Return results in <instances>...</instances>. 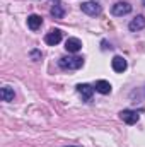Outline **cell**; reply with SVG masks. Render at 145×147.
Instances as JSON below:
<instances>
[{
	"label": "cell",
	"instance_id": "obj_1",
	"mask_svg": "<svg viewBox=\"0 0 145 147\" xmlns=\"http://www.w3.org/2000/svg\"><path fill=\"white\" fill-rule=\"evenodd\" d=\"M58 65L63 70H77L84 65V60L80 57H63V58H60Z\"/></svg>",
	"mask_w": 145,
	"mask_h": 147
},
{
	"label": "cell",
	"instance_id": "obj_2",
	"mask_svg": "<svg viewBox=\"0 0 145 147\" xmlns=\"http://www.w3.org/2000/svg\"><path fill=\"white\" fill-rule=\"evenodd\" d=\"M80 9H82V12H85L87 16H99V14H101V5L96 3V2H91V0L84 2V3L80 5Z\"/></svg>",
	"mask_w": 145,
	"mask_h": 147
},
{
	"label": "cell",
	"instance_id": "obj_3",
	"mask_svg": "<svg viewBox=\"0 0 145 147\" xmlns=\"http://www.w3.org/2000/svg\"><path fill=\"white\" fill-rule=\"evenodd\" d=\"M111 12H113V16H118V17L119 16H126V14L132 12V5L128 2H118V3L113 5Z\"/></svg>",
	"mask_w": 145,
	"mask_h": 147
},
{
	"label": "cell",
	"instance_id": "obj_4",
	"mask_svg": "<svg viewBox=\"0 0 145 147\" xmlns=\"http://www.w3.org/2000/svg\"><path fill=\"white\" fill-rule=\"evenodd\" d=\"M119 116H121V120L125 121V123H128V125H135L137 121H138V113L137 111H132V110H123L119 113Z\"/></svg>",
	"mask_w": 145,
	"mask_h": 147
},
{
	"label": "cell",
	"instance_id": "obj_5",
	"mask_svg": "<svg viewBox=\"0 0 145 147\" xmlns=\"http://www.w3.org/2000/svg\"><path fill=\"white\" fill-rule=\"evenodd\" d=\"M44 41H46V45H50V46L58 45V43L62 41V31H60V29H51V31L44 36Z\"/></svg>",
	"mask_w": 145,
	"mask_h": 147
},
{
	"label": "cell",
	"instance_id": "obj_6",
	"mask_svg": "<svg viewBox=\"0 0 145 147\" xmlns=\"http://www.w3.org/2000/svg\"><path fill=\"white\" fill-rule=\"evenodd\" d=\"M111 65H113V70H114V72H125V70H126V67H128L126 60H125L123 57H119V55L113 58Z\"/></svg>",
	"mask_w": 145,
	"mask_h": 147
},
{
	"label": "cell",
	"instance_id": "obj_7",
	"mask_svg": "<svg viewBox=\"0 0 145 147\" xmlns=\"http://www.w3.org/2000/svg\"><path fill=\"white\" fill-rule=\"evenodd\" d=\"M65 48H67L68 53H77V51L82 48V43H80V39H77V38H68V39L65 41Z\"/></svg>",
	"mask_w": 145,
	"mask_h": 147
},
{
	"label": "cell",
	"instance_id": "obj_8",
	"mask_svg": "<svg viewBox=\"0 0 145 147\" xmlns=\"http://www.w3.org/2000/svg\"><path fill=\"white\" fill-rule=\"evenodd\" d=\"M77 91H79V94L85 99V101H89L91 98H92V92H94V87H91L89 84H79L77 86Z\"/></svg>",
	"mask_w": 145,
	"mask_h": 147
},
{
	"label": "cell",
	"instance_id": "obj_9",
	"mask_svg": "<svg viewBox=\"0 0 145 147\" xmlns=\"http://www.w3.org/2000/svg\"><path fill=\"white\" fill-rule=\"evenodd\" d=\"M128 28H130V31H140V29H144L145 28V17L144 16H137V17L128 24Z\"/></svg>",
	"mask_w": 145,
	"mask_h": 147
},
{
	"label": "cell",
	"instance_id": "obj_10",
	"mask_svg": "<svg viewBox=\"0 0 145 147\" xmlns=\"http://www.w3.org/2000/svg\"><path fill=\"white\" fill-rule=\"evenodd\" d=\"M43 24V19L38 16V14H31L29 17H28V26H29V29H33V31H36L38 28Z\"/></svg>",
	"mask_w": 145,
	"mask_h": 147
},
{
	"label": "cell",
	"instance_id": "obj_11",
	"mask_svg": "<svg viewBox=\"0 0 145 147\" xmlns=\"http://www.w3.org/2000/svg\"><path fill=\"white\" fill-rule=\"evenodd\" d=\"M94 89L97 92H101V94H109L111 92V84H109L108 80H97L96 86H94Z\"/></svg>",
	"mask_w": 145,
	"mask_h": 147
},
{
	"label": "cell",
	"instance_id": "obj_12",
	"mask_svg": "<svg viewBox=\"0 0 145 147\" xmlns=\"http://www.w3.org/2000/svg\"><path fill=\"white\" fill-rule=\"evenodd\" d=\"M0 98H2V101H12L14 99V89H10L9 86L2 87L0 89Z\"/></svg>",
	"mask_w": 145,
	"mask_h": 147
},
{
	"label": "cell",
	"instance_id": "obj_13",
	"mask_svg": "<svg viewBox=\"0 0 145 147\" xmlns=\"http://www.w3.org/2000/svg\"><path fill=\"white\" fill-rule=\"evenodd\" d=\"M51 16H53L55 19H62V17L65 16V10L62 9V5H60V3H56V5H53V7H51Z\"/></svg>",
	"mask_w": 145,
	"mask_h": 147
},
{
	"label": "cell",
	"instance_id": "obj_14",
	"mask_svg": "<svg viewBox=\"0 0 145 147\" xmlns=\"http://www.w3.org/2000/svg\"><path fill=\"white\" fill-rule=\"evenodd\" d=\"M31 57H33L34 60H39V58H41V53H39L38 50H33V51H31Z\"/></svg>",
	"mask_w": 145,
	"mask_h": 147
},
{
	"label": "cell",
	"instance_id": "obj_15",
	"mask_svg": "<svg viewBox=\"0 0 145 147\" xmlns=\"http://www.w3.org/2000/svg\"><path fill=\"white\" fill-rule=\"evenodd\" d=\"M63 147H77V146H63Z\"/></svg>",
	"mask_w": 145,
	"mask_h": 147
},
{
	"label": "cell",
	"instance_id": "obj_16",
	"mask_svg": "<svg viewBox=\"0 0 145 147\" xmlns=\"http://www.w3.org/2000/svg\"><path fill=\"white\" fill-rule=\"evenodd\" d=\"M53 2H56V3H60V0H53Z\"/></svg>",
	"mask_w": 145,
	"mask_h": 147
},
{
	"label": "cell",
	"instance_id": "obj_17",
	"mask_svg": "<svg viewBox=\"0 0 145 147\" xmlns=\"http://www.w3.org/2000/svg\"><path fill=\"white\" fill-rule=\"evenodd\" d=\"M142 3H144V5H145V0H142Z\"/></svg>",
	"mask_w": 145,
	"mask_h": 147
}]
</instances>
